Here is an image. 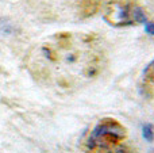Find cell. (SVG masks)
Instances as JSON below:
<instances>
[{
  "label": "cell",
  "mask_w": 154,
  "mask_h": 153,
  "mask_svg": "<svg viewBox=\"0 0 154 153\" xmlns=\"http://www.w3.org/2000/svg\"><path fill=\"white\" fill-rule=\"evenodd\" d=\"M126 129L112 119L101 121L85 141L87 153H137L125 142Z\"/></svg>",
  "instance_id": "cell-1"
},
{
  "label": "cell",
  "mask_w": 154,
  "mask_h": 153,
  "mask_svg": "<svg viewBox=\"0 0 154 153\" xmlns=\"http://www.w3.org/2000/svg\"><path fill=\"white\" fill-rule=\"evenodd\" d=\"M131 15H133V19L135 22H141V23H146V15L143 14V11L139 7H134L133 11H131Z\"/></svg>",
  "instance_id": "cell-2"
},
{
  "label": "cell",
  "mask_w": 154,
  "mask_h": 153,
  "mask_svg": "<svg viewBox=\"0 0 154 153\" xmlns=\"http://www.w3.org/2000/svg\"><path fill=\"white\" fill-rule=\"evenodd\" d=\"M142 134H143V138H146L147 141H153V138H154L153 127L150 126V125H146V126H143V130H142Z\"/></svg>",
  "instance_id": "cell-3"
},
{
  "label": "cell",
  "mask_w": 154,
  "mask_h": 153,
  "mask_svg": "<svg viewBox=\"0 0 154 153\" xmlns=\"http://www.w3.org/2000/svg\"><path fill=\"white\" fill-rule=\"evenodd\" d=\"M146 33H149V34L154 35V23L153 22H146Z\"/></svg>",
  "instance_id": "cell-4"
}]
</instances>
